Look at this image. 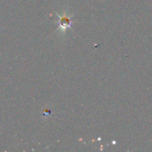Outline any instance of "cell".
Masks as SVG:
<instances>
[{
    "instance_id": "6da1fadb",
    "label": "cell",
    "mask_w": 152,
    "mask_h": 152,
    "mask_svg": "<svg viewBox=\"0 0 152 152\" xmlns=\"http://www.w3.org/2000/svg\"><path fill=\"white\" fill-rule=\"evenodd\" d=\"M58 18L59 19V22H58V27H59V29H61L63 31H65L66 29L71 28L73 22L71 20V18L68 15H66L65 13L62 16L58 15Z\"/></svg>"
}]
</instances>
